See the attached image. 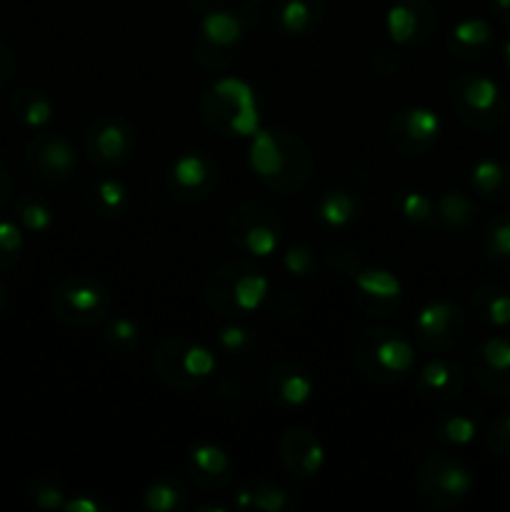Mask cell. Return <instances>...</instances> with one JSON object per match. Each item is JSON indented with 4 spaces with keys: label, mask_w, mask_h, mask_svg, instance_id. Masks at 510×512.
<instances>
[{
    "label": "cell",
    "mask_w": 510,
    "mask_h": 512,
    "mask_svg": "<svg viewBox=\"0 0 510 512\" xmlns=\"http://www.w3.org/2000/svg\"><path fill=\"white\" fill-rule=\"evenodd\" d=\"M248 143V165L263 188L278 195H295L313 180L315 158L295 130L260 125Z\"/></svg>",
    "instance_id": "cell-1"
},
{
    "label": "cell",
    "mask_w": 510,
    "mask_h": 512,
    "mask_svg": "<svg viewBox=\"0 0 510 512\" xmlns=\"http://www.w3.org/2000/svg\"><path fill=\"white\" fill-rule=\"evenodd\" d=\"M203 123L223 138L248 140L260 128V105L253 85L235 75H220L198 98Z\"/></svg>",
    "instance_id": "cell-2"
},
{
    "label": "cell",
    "mask_w": 510,
    "mask_h": 512,
    "mask_svg": "<svg viewBox=\"0 0 510 512\" xmlns=\"http://www.w3.org/2000/svg\"><path fill=\"white\" fill-rule=\"evenodd\" d=\"M355 368L375 385H395L415 373V340L388 325H373L358 333L353 345Z\"/></svg>",
    "instance_id": "cell-3"
},
{
    "label": "cell",
    "mask_w": 510,
    "mask_h": 512,
    "mask_svg": "<svg viewBox=\"0 0 510 512\" xmlns=\"http://www.w3.org/2000/svg\"><path fill=\"white\" fill-rule=\"evenodd\" d=\"M268 298V275L245 260L220 263L203 285L205 305L223 318H243V315L258 313L268 303Z\"/></svg>",
    "instance_id": "cell-4"
},
{
    "label": "cell",
    "mask_w": 510,
    "mask_h": 512,
    "mask_svg": "<svg viewBox=\"0 0 510 512\" xmlns=\"http://www.w3.org/2000/svg\"><path fill=\"white\" fill-rule=\"evenodd\" d=\"M445 98L455 118L473 133H495L508 120V100L495 78L485 73H458L445 83Z\"/></svg>",
    "instance_id": "cell-5"
},
{
    "label": "cell",
    "mask_w": 510,
    "mask_h": 512,
    "mask_svg": "<svg viewBox=\"0 0 510 512\" xmlns=\"http://www.w3.org/2000/svg\"><path fill=\"white\" fill-rule=\"evenodd\" d=\"M150 365H153L155 378L170 390L193 393L205 380L213 378L218 358L208 345L188 335H165L153 348Z\"/></svg>",
    "instance_id": "cell-6"
},
{
    "label": "cell",
    "mask_w": 510,
    "mask_h": 512,
    "mask_svg": "<svg viewBox=\"0 0 510 512\" xmlns=\"http://www.w3.org/2000/svg\"><path fill=\"white\" fill-rule=\"evenodd\" d=\"M228 238L240 253L250 258H270L278 253L280 243L285 235V223L278 210L263 198H245L235 200V205L228 213Z\"/></svg>",
    "instance_id": "cell-7"
},
{
    "label": "cell",
    "mask_w": 510,
    "mask_h": 512,
    "mask_svg": "<svg viewBox=\"0 0 510 512\" xmlns=\"http://www.w3.org/2000/svg\"><path fill=\"white\" fill-rule=\"evenodd\" d=\"M113 310L110 290L88 273L65 275L50 290V313L68 328L90 330Z\"/></svg>",
    "instance_id": "cell-8"
},
{
    "label": "cell",
    "mask_w": 510,
    "mask_h": 512,
    "mask_svg": "<svg viewBox=\"0 0 510 512\" xmlns=\"http://www.w3.org/2000/svg\"><path fill=\"white\" fill-rule=\"evenodd\" d=\"M475 478L453 453H428L415 470V495L433 510H453L470 498Z\"/></svg>",
    "instance_id": "cell-9"
},
{
    "label": "cell",
    "mask_w": 510,
    "mask_h": 512,
    "mask_svg": "<svg viewBox=\"0 0 510 512\" xmlns=\"http://www.w3.org/2000/svg\"><path fill=\"white\" fill-rule=\"evenodd\" d=\"M245 20L228 8H215L200 15L193 43V60L208 73H223L238 55L245 38Z\"/></svg>",
    "instance_id": "cell-10"
},
{
    "label": "cell",
    "mask_w": 510,
    "mask_h": 512,
    "mask_svg": "<svg viewBox=\"0 0 510 512\" xmlns=\"http://www.w3.org/2000/svg\"><path fill=\"white\" fill-rule=\"evenodd\" d=\"M468 333V313L453 298H433L415 313L413 340L428 353L445 355L458 348Z\"/></svg>",
    "instance_id": "cell-11"
},
{
    "label": "cell",
    "mask_w": 510,
    "mask_h": 512,
    "mask_svg": "<svg viewBox=\"0 0 510 512\" xmlns=\"http://www.w3.org/2000/svg\"><path fill=\"white\" fill-rule=\"evenodd\" d=\"M220 183L218 163L205 150H183L165 168V193L180 205H198L213 198Z\"/></svg>",
    "instance_id": "cell-12"
},
{
    "label": "cell",
    "mask_w": 510,
    "mask_h": 512,
    "mask_svg": "<svg viewBox=\"0 0 510 512\" xmlns=\"http://www.w3.org/2000/svg\"><path fill=\"white\" fill-rule=\"evenodd\" d=\"M23 163L35 183L43 188H60L78 170V153L63 133L35 130V135L25 145Z\"/></svg>",
    "instance_id": "cell-13"
},
{
    "label": "cell",
    "mask_w": 510,
    "mask_h": 512,
    "mask_svg": "<svg viewBox=\"0 0 510 512\" xmlns=\"http://www.w3.org/2000/svg\"><path fill=\"white\" fill-rule=\"evenodd\" d=\"M138 130L120 115H103L83 133V153L95 168L118 170L135 158Z\"/></svg>",
    "instance_id": "cell-14"
},
{
    "label": "cell",
    "mask_w": 510,
    "mask_h": 512,
    "mask_svg": "<svg viewBox=\"0 0 510 512\" xmlns=\"http://www.w3.org/2000/svg\"><path fill=\"white\" fill-rule=\"evenodd\" d=\"M440 133H443V120L428 105H405L390 115L385 128L390 148L408 158L428 155L438 145Z\"/></svg>",
    "instance_id": "cell-15"
},
{
    "label": "cell",
    "mask_w": 510,
    "mask_h": 512,
    "mask_svg": "<svg viewBox=\"0 0 510 512\" xmlns=\"http://www.w3.org/2000/svg\"><path fill=\"white\" fill-rule=\"evenodd\" d=\"M438 28V8L433 0H393L385 13V33L400 50L423 48Z\"/></svg>",
    "instance_id": "cell-16"
},
{
    "label": "cell",
    "mask_w": 510,
    "mask_h": 512,
    "mask_svg": "<svg viewBox=\"0 0 510 512\" xmlns=\"http://www.w3.org/2000/svg\"><path fill=\"white\" fill-rule=\"evenodd\" d=\"M468 373L488 398H510V335L493 333L470 353Z\"/></svg>",
    "instance_id": "cell-17"
},
{
    "label": "cell",
    "mask_w": 510,
    "mask_h": 512,
    "mask_svg": "<svg viewBox=\"0 0 510 512\" xmlns=\"http://www.w3.org/2000/svg\"><path fill=\"white\" fill-rule=\"evenodd\" d=\"M355 305L368 318H390L403 303V283L385 268H360L353 275Z\"/></svg>",
    "instance_id": "cell-18"
},
{
    "label": "cell",
    "mask_w": 510,
    "mask_h": 512,
    "mask_svg": "<svg viewBox=\"0 0 510 512\" xmlns=\"http://www.w3.org/2000/svg\"><path fill=\"white\" fill-rule=\"evenodd\" d=\"M265 395L278 410L293 413L315 398V378L303 363L283 358L265 375Z\"/></svg>",
    "instance_id": "cell-19"
},
{
    "label": "cell",
    "mask_w": 510,
    "mask_h": 512,
    "mask_svg": "<svg viewBox=\"0 0 510 512\" xmlns=\"http://www.w3.org/2000/svg\"><path fill=\"white\" fill-rule=\"evenodd\" d=\"M185 470H188L190 483L203 493H223L230 488L235 475V463L225 448L210 440L188 445L185 453Z\"/></svg>",
    "instance_id": "cell-20"
},
{
    "label": "cell",
    "mask_w": 510,
    "mask_h": 512,
    "mask_svg": "<svg viewBox=\"0 0 510 512\" xmlns=\"http://www.w3.org/2000/svg\"><path fill=\"white\" fill-rule=\"evenodd\" d=\"M278 450L280 460H283V468L295 480H300V483L318 478L323 473L325 463H328V453H325L318 435L313 430L303 428V425H295V428L285 430L280 435Z\"/></svg>",
    "instance_id": "cell-21"
},
{
    "label": "cell",
    "mask_w": 510,
    "mask_h": 512,
    "mask_svg": "<svg viewBox=\"0 0 510 512\" xmlns=\"http://www.w3.org/2000/svg\"><path fill=\"white\" fill-rule=\"evenodd\" d=\"M465 388V368L448 355L428 360L415 375V395L425 403H450Z\"/></svg>",
    "instance_id": "cell-22"
},
{
    "label": "cell",
    "mask_w": 510,
    "mask_h": 512,
    "mask_svg": "<svg viewBox=\"0 0 510 512\" xmlns=\"http://www.w3.org/2000/svg\"><path fill=\"white\" fill-rule=\"evenodd\" d=\"M495 43H498L495 25L480 15L460 18L445 35V50L460 63H475V60L488 58Z\"/></svg>",
    "instance_id": "cell-23"
},
{
    "label": "cell",
    "mask_w": 510,
    "mask_h": 512,
    "mask_svg": "<svg viewBox=\"0 0 510 512\" xmlns=\"http://www.w3.org/2000/svg\"><path fill=\"white\" fill-rule=\"evenodd\" d=\"M363 198L358 190L353 188H330L315 200L313 218L323 230L338 233V230H348L350 225L358 223L363 218Z\"/></svg>",
    "instance_id": "cell-24"
},
{
    "label": "cell",
    "mask_w": 510,
    "mask_h": 512,
    "mask_svg": "<svg viewBox=\"0 0 510 512\" xmlns=\"http://www.w3.org/2000/svg\"><path fill=\"white\" fill-rule=\"evenodd\" d=\"M325 0H275L273 23L288 38H305L323 28Z\"/></svg>",
    "instance_id": "cell-25"
},
{
    "label": "cell",
    "mask_w": 510,
    "mask_h": 512,
    "mask_svg": "<svg viewBox=\"0 0 510 512\" xmlns=\"http://www.w3.org/2000/svg\"><path fill=\"white\" fill-rule=\"evenodd\" d=\"M470 188L488 203L510 200V165L500 158H480L470 165Z\"/></svg>",
    "instance_id": "cell-26"
},
{
    "label": "cell",
    "mask_w": 510,
    "mask_h": 512,
    "mask_svg": "<svg viewBox=\"0 0 510 512\" xmlns=\"http://www.w3.org/2000/svg\"><path fill=\"white\" fill-rule=\"evenodd\" d=\"M233 508L238 510H263L285 512L290 508V495L283 485L270 478H250L235 490Z\"/></svg>",
    "instance_id": "cell-27"
},
{
    "label": "cell",
    "mask_w": 510,
    "mask_h": 512,
    "mask_svg": "<svg viewBox=\"0 0 510 512\" xmlns=\"http://www.w3.org/2000/svg\"><path fill=\"white\" fill-rule=\"evenodd\" d=\"M480 435L478 410L470 405H455L435 420V438L448 448H468Z\"/></svg>",
    "instance_id": "cell-28"
},
{
    "label": "cell",
    "mask_w": 510,
    "mask_h": 512,
    "mask_svg": "<svg viewBox=\"0 0 510 512\" xmlns=\"http://www.w3.org/2000/svg\"><path fill=\"white\" fill-rule=\"evenodd\" d=\"M468 308L480 323L495 330L510 328V290L498 283H483L470 293Z\"/></svg>",
    "instance_id": "cell-29"
},
{
    "label": "cell",
    "mask_w": 510,
    "mask_h": 512,
    "mask_svg": "<svg viewBox=\"0 0 510 512\" xmlns=\"http://www.w3.org/2000/svg\"><path fill=\"white\" fill-rule=\"evenodd\" d=\"M88 208L100 220H118L130 208V190L115 175H100L88 190Z\"/></svg>",
    "instance_id": "cell-30"
},
{
    "label": "cell",
    "mask_w": 510,
    "mask_h": 512,
    "mask_svg": "<svg viewBox=\"0 0 510 512\" xmlns=\"http://www.w3.org/2000/svg\"><path fill=\"white\" fill-rule=\"evenodd\" d=\"M10 115L30 130H45L53 123V100L38 88H18L8 100Z\"/></svg>",
    "instance_id": "cell-31"
},
{
    "label": "cell",
    "mask_w": 510,
    "mask_h": 512,
    "mask_svg": "<svg viewBox=\"0 0 510 512\" xmlns=\"http://www.w3.org/2000/svg\"><path fill=\"white\" fill-rule=\"evenodd\" d=\"M188 488L175 475H160L140 495V503L150 512H180L188 508Z\"/></svg>",
    "instance_id": "cell-32"
},
{
    "label": "cell",
    "mask_w": 510,
    "mask_h": 512,
    "mask_svg": "<svg viewBox=\"0 0 510 512\" xmlns=\"http://www.w3.org/2000/svg\"><path fill=\"white\" fill-rule=\"evenodd\" d=\"M435 208H438V220L443 223V228L458 235L473 228L475 218H478V205L463 190L440 193L438 200H435Z\"/></svg>",
    "instance_id": "cell-33"
},
{
    "label": "cell",
    "mask_w": 510,
    "mask_h": 512,
    "mask_svg": "<svg viewBox=\"0 0 510 512\" xmlns=\"http://www.w3.org/2000/svg\"><path fill=\"white\" fill-rule=\"evenodd\" d=\"M480 245H483L485 260H490L495 268L510 273V210L493 215L485 223Z\"/></svg>",
    "instance_id": "cell-34"
},
{
    "label": "cell",
    "mask_w": 510,
    "mask_h": 512,
    "mask_svg": "<svg viewBox=\"0 0 510 512\" xmlns=\"http://www.w3.org/2000/svg\"><path fill=\"white\" fill-rule=\"evenodd\" d=\"M393 205L405 223L418 225V228L433 225L435 220H438V208H435V200L430 198V195H425L423 190H415V188L398 190L393 198Z\"/></svg>",
    "instance_id": "cell-35"
},
{
    "label": "cell",
    "mask_w": 510,
    "mask_h": 512,
    "mask_svg": "<svg viewBox=\"0 0 510 512\" xmlns=\"http://www.w3.org/2000/svg\"><path fill=\"white\" fill-rule=\"evenodd\" d=\"M13 210L15 220H18V223L23 225V230H28V233H48L55 225L53 208H50L43 198H38V195H20V198L15 200Z\"/></svg>",
    "instance_id": "cell-36"
},
{
    "label": "cell",
    "mask_w": 510,
    "mask_h": 512,
    "mask_svg": "<svg viewBox=\"0 0 510 512\" xmlns=\"http://www.w3.org/2000/svg\"><path fill=\"white\" fill-rule=\"evenodd\" d=\"M25 498H28L38 510L53 512L65 508L68 493H65L63 485L55 478H50V475H35V478H30L28 488H25Z\"/></svg>",
    "instance_id": "cell-37"
},
{
    "label": "cell",
    "mask_w": 510,
    "mask_h": 512,
    "mask_svg": "<svg viewBox=\"0 0 510 512\" xmlns=\"http://www.w3.org/2000/svg\"><path fill=\"white\" fill-rule=\"evenodd\" d=\"M103 340L115 353H130L140 343V325L130 315H115L103 330Z\"/></svg>",
    "instance_id": "cell-38"
},
{
    "label": "cell",
    "mask_w": 510,
    "mask_h": 512,
    "mask_svg": "<svg viewBox=\"0 0 510 512\" xmlns=\"http://www.w3.org/2000/svg\"><path fill=\"white\" fill-rule=\"evenodd\" d=\"M25 250V233L18 220L0 218V273L13 268Z\"/></svg>",
    "instance_id": "cell-39"
},
{
    "label": "cell",
    "mask_w": 510,
    "mask_h": 512,
    "mask_svg": "<svg viewBox=\"0 0 510 512\" xmlns=\"http://www.w3.org/2000/svg\"><path fill=\"white\" fill-rule=\"evenodd\" d=\"M280 260H283L285 273L293 275V278L298 280L313 278V275L318 273V255H315V250L305 243L290 245Z\"/></svg>",
    "instance_id": "cell-40"
},
{
    "label": "cell",
    "mask_w": 510,
    "mask_h": 512,
    "mask_svg": "<svg viewBox=\"0 0 510 512\" xmlns=\"http://www.w3.org/2000/svg\"><path fill=\"white\" fill-rule=\"evenodd\" d=\"M325 268L333 270L335 275H343V278H353L360 268H363V260H360L358 250L348 243H333L325 248L323 253Z\"/></svg>",
    "instance_id": "cell-41"
},
{
    "label": "cell",
    "mask_w": 510,
    "mask_h": 512,
    "mask_svg": "<svg viewBox=\"0 0 510 512\" xmlns=\"http://www.w3.org/2000/svg\"><path fill=\"white\" fill-rule=\"evenodd\" d=\"M483 443L495 458H510V410L500 413L485 425Z\"/></svg>",
    "instance_id": "cell-42"
},
{
    "label": "cell",
    "mask_w": 510,
    "mask_h": 512,
    "mask_svg": "<svg viewBox=\"0 0 510 512\" xmlns=\"http://www.w3.org/2000/svg\"><path fill=\"white\" fill-rule=\"evenodd\" d=\"M218 345L230 355H243L253 345V335L245 325L228 323L218 330Z\"/></svg>",
    "instance_id": "cell-43"
},
{
    "label": "cell",
    "mask_w": 510,
    "mask_h": 512,
    "mask_svg": "<svg viewBox=\"0 0 510 512\" xmlns=\"http://www.w3.org/2000/svg\"><path fill=\"white\" fill-rule=\"evenodd\" d=\"M400 48H378V53L373 55V70L378 75H393L400 70Z\"/></svg>",
    "instance_id": "cell-44"
},
{
    "label": "cell",
    "mask_w": 510,
    "mask_h": 512,
    "mask_svg": "<svg viewBox=\"0 0 510 512\" xmlns=\"http://www.w3.org/2000/svg\"><path fill=\"white\" fill-rule=\"evenodd\" d=\"M105 510H108V505L88 493H80L75 495V498H68L63 508V512H105Z\"/></svg>",
    "instance_id": "cell-45"
},
{
    "label": "cell",
    "mask_w": 510,
    "mask_h": 512,
    "mask_svg": "<svg viewBox=\"0 0 510 512\" xmlns=\"http://www.w3.org/2000/svg\"><path fill=\"white\" fill-rule=\"evenodd\" d=\"M15 68H18V58H15V53L8 45L0 43V88L13 78Z\"/></svg>",
    "instance_id": "cell-46"
},
{
    "label": "cell",
    "mask_w": 510,
    "mask_h": 512,
    "mask_svg": "<svg viewBox=\"0 0 510 512\" xmlns=\"http://www.w3.org/2000/svg\"><path fill=\"white\" fill-rule=\"evenodd\" d=\"M490 18L500 25H510V0H485Z\"/></svg>",
    "instance_id": "cell-47"
},
{
    "label": "cell",
    "mask_w": 510,
    "mask_h": 512,
    "mask_svg": "<svg viewBox=\"0 0 510 512\" xmlns=\"http://www.w3.org/2000/svg\"><path fill=\"white\" fill-rule=\"evenodd\" d=\"M10 195H13V173H10L8 165L0 160V208L8 203Z\"/></svg>",
    "instance_id": "cell-48"
},
{
    "label": "cell",
    "mask_w": 510,
    "mask_h": 512,
    "mask_svg": "<svg viewBox=\"0 0 510 512\" xmlns=\"http://www.w3.org/2000/svg\"><path fill=\"white\" fill-rule=\"evenodd\" d=\"M188 3H190V8L198 10V13L203 15V13H208V10L223 8L225 0H188Z\"/></svg>",
    "instance_id": "cell-49"
},
{
    "label": "cell",
    "mask_w": 510,
    "mask_h": 512,
    "mask_svg": "<svg viewBox=\"0 0 510 512\" xmlns=\"http://www.w3.org/2000/svg\"><path fill=\"white\" fill-rule=\"evenodd\" d=\"M10 303V295H8V288H5V283L0 280V313H5V308H8Z\"/></svg>",
    "instance_id": "cell-50"
},
{
    "label": "cell",
    "mask_w": 510,
    "mask_h": 512,
    "mask_svg": "<svg viewBox=\"0 0 510 512\" xmlns=\"http://www.w3.org/2000/svg\"><path fill=\"white\" fill-rule=\"evenodd\" d=\"M500 53H503V63H505V68L510 70V33L505 35V40H503V48H500Z\"/></svg>",
    "instance_id": "cell-51"
},
{
    "label": "cell",
    "mask_w": 510,
    "mask_h": 512,
    "mask_svg": "<svg viewBox=\"0 0 510 512\" xmlns=\"http://www.w3.org/2000/svg\"><path fill=\"white\" fill-rule=\"evenodd\" d=\"M248 3H263V0H248Z\"/></svg>",
    "instance_id": "cell-52"
}]
</instances>
